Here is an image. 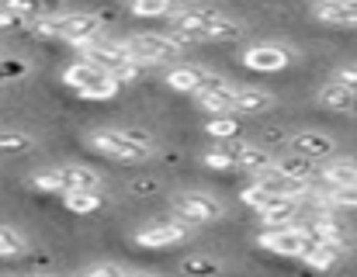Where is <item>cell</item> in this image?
<instances>
[{
	"label": "cell",
	"instance_id": "13",
	"mask_svg": "<svg viewBox=\"0 0 357 277\" xmlns=\"http://www.w3.org/2000/svg\"><path fill=\"white\" fill-rule=\"evenodd\" d=\"M288 149L319 163V159H333V152H337V138L326 136V132H319V129H302V132H295V136L288 138Z\"/></svg>",
	"mask_w": 357,
	"mask_h": 277
},
{
	"label": "cell",
	"instance_id": "7",
	"mask_svg": "<svg viewBox=\"0 0 357 277\" xmlns=\"http://www.w3.org/2000/svg\"><path fill=\"white\" fill-rule=\"evenodd\" d=\"M125 45H128V52H132L142 66H167V63H177V56H181V49H184L174 35H160V31L132 35Z\"/></svg>",
	"mask_w": 357,
	"mask_h": 277
},
{
	"label": "cell",
	"instance_id": "9",
	"mask_svg": "<svg viewBox=\"0 0 357 277\" xmlns=\"http://www.w3.org/2000/svg\"><path fill=\"white\" fill-rule=\"evenodd\" d=\"M191 232H195V225L184 222V219H177V222H156V225H146V229L135 232V246H142V250H170V246L188 243Z\"/></svg>",
	"mask_w": 357,
	"mask_h": 277
},
{
	"label": "cell",
	"instance_id": "26",
	"mask_svg": "<svg viewBox=\"0 0 357 277\" xmlns=\"http://www.w3.org/2000/svg\"><path fill=\"white\" fill-rule=\"evenodd\" d=\"M128 10L135 17H174L181 10V0H128Z\"/></svg>",
	"mask_w": 357,
	"mask_h": 277
},
{
	"label": "cell",
	"instance_id": "28",
	"mask_svg": "<svg viewBox=\"0 0 357 277\" xmlns=\"http://www.w3.org/2000/svg\"><path fill=\"white\" fill-rule=\"evenodd\" d=\"M205 132L215 138H239L243 132V125H239V115H212L208 122H205Z\"/></svg>",
	"mask_w": 357,
	"mask_h": 277
},
{
	"label": "cell",
	"instance_id": "29",
	"mask_svg": "<svg viewBox=\"0 0 357 277\" xmlns=\"http://www.w3.org/2000/svg\"><path fill=\"white\" fill-rule=\"evenodd\" d=\"M24 250H28V239L17 229L0 225V260H17V257H24Z\"/></svg>",
	"mask_w": 357,
	"mask_h": 277
},
{
	"label": "cell",
	"instance_id": "19",
	"mask_svg": "<svg viewBox=\"0 0 357 277\" xmlns=\"http://www.w3.org/2000/svg\"><path fill=\"white\" fill-rule=\"evenodd\" d=\"M205 77H208V70L181 63V66H174V70L167 73V87H170V90H177V94H191V97H195V94L202 90Z\"/></svg>",
	"mask_w": 357,
	"mask_h": 277
},
{
	"label": "cell",
	"instance_id": "40",
	"mask_svg": "<svg viewBox=\"0 0 357 277\" xmlns=\"http://www.w3.org/2000/svg\"><path fill=\"white\" fill-rule=\"evenodd\" d=\"M31 277H56V274H31Z\"/></svg>",
	"mask_w": 357,
	"mask_h": 277
},
{
	"label": "cell",
	"instance_id": "30",
	"mask_svg": "<svg viewBox=\"0 0 357 277\" xmlns=\"http://www.w3.org/2000/svg\"><path fill=\"white\" fill-rule=\"evenodd\" d=\"M184 277H222V264L215 257H188L181 264Z\"/></svg>",
	"mask_w": 357,
	"mask_h": 277
},
{
	"label": "cell",
	"instance_id": "37",
	"mask_svg": "<svg viewBox=\"0 0 357 277\" xmlns=\"http://www.w3.org/2000/svg\"><path fill=\"white\" fill-rule=\"evenodd\" d=\"M0 28H7V31L24 28V17H21V14H14V10H7V7L0 3Z\"/></svg>",
	"mask_w": 357,
	"mask_h": 277
},
{
	"label": "cell",
	"instance_id": "39",
	"mask_svg": "<svg viewBox=\"0 0 357 277\" xmlns=\"http://www.w3.org/2000/svg\"><path fill=\"white\" fill-rule=\"evenodd\" d=\"M125 277H156V274H125Z\"/></svg>",
	"mask_w": 357,
	"mask_h": 277
},
{
	"label": "cell",
	"instance_id": "11",
	"mask_svg": "<svg viewBox=\"0 0 357 277\" xmlns=\"http://www.w3.org/2000/svg\"><path fill=\"white\" fill-rule=\"evenodd\" d=\"M239 59H243L246 70H257V73H278V70H284V66L295 63V49H288V45H274V42H264V45H250Z\"/></svg>",
	"mask_w": 357,
	"mask_h": 277
},
{
	"label": "cell",
	"instance_id": "3",
	"mask_svg": "<svg viewBox=\"0 0 357 277\" xmlns=\"http://www.w3.org/2000/svg\"><path fill=\"white\" fill-rule=\"evenodd\" d=\"M84 52V59H94L98 66H105L119 84H132L139 73H142V63L128 52V45L125 42H112V38H94L91 45H84L80 49Z\"/></svg>",
	"mask_w": 357,
	"mask_h": 277
},
{
	"label": "cell",
	"instance_id": "23",
	"mask_svg": "<svg viewBox=\"0 0 357 277\" xmlns=\"http://www.w3.org/2000/svg\"><path fill=\"white\" fill-rule=\"evenodd\" d=\"M344 253H347V243H316L309 253H305V264L312 267V271H333L340 260H344Z\"/></svg>",
	"mask_w": 357,
	"mask_h": 277
},
{
	"label": "cell",
	"instance_id": "20",
	"mask_svg": "<svg viewBox=\"0 0 357 277\" xmlns=\"http://www.w3.org/2000/svg\"><path fill=\"white\" fill-rule=\"evenodd\" d=\"M284 177H291V180H298V184H312L316 177H319V166H316V159H309V156H298V152H288V156H278V163H274Z\"/></svg>",
	"mask_w": 357,
	"mask_h": 277
},
{
	"label": "cell",
	"instance_id": "18",
	"mask_svg": "<svg viewBox=\"0 0 357 277\" xmlns=\"http://www.w3.org/2000/svg\"><path fill=\"white\" fill-rule=\"evenodd\" d=\"M274 108V94L257 90V87H236V101H233V115L246 118V115H264Z\"/></svg>",
	"mask_w": 357,
	"mask_h": 277
},
{
	"label": "cell",
	"instance_id": "8",
	"mask_svg": "<svg viewBox=\"0 0 357 277\" xmlns=\"http://www.w3.org/2000/svg\"><path fill=\"white\" fill-rule=\"evenodd\" d=\"M101 35H105L101 31V17H94L87 10H73V14H59L56 17V38H63V42H70L77 49L91 45Z\"/></svg>",
	"mask_w": 357,
	"mask_h": 277
},
{
	"label": "cell",
	"instance_id": "4",
	"mask_svg": "<svg viewBox=\"0 0 357 277\" xmlns=\"http://www.w3.org/2000/svg\"><path fill=\"white\" fill-rule=\"evenodd\" d=\"M87 145L105 152V156H112V159H119V163H142V159H149L156 152V149L135 142L128 129H98V132L87 136Z\"/></svg>",
	"mask_w": 357,
	"mask_h": 277
},
{
	"label": "cell",
	"instance_id": "38",
	"mask_svg": "<svg viewBox=\"0 0 357 277\" xmlns=\"http://www.w3.org/2000/svg\"><path fill=\"white\" fill-rule=\"evenodd\" d=\"M333 80H340V84H347V87H351V90H354V94H357V63H354V66H340V70L333 73Z\"/></svg>",
	"mask_w": 357,
	"mask_h": 277
},
{
	"label": "cell",
	"instance_id": "31",
	"mask_svg": "<svg viewBox=\"0 0 357 277\" xmlns=\"http://www.w3.org/2000/svg\"><path fill=\"white\" fill-rule=\"evenodd\" d=\"M31 187L49 191V194H63V191H66L63 170H59V166H52V170H38V173H31Z\"/></svg>",
	"mask_w": 357,
	"mask_h": 277
},
{
	"label": "cell",
	"instance_id": "21",
	"mask_svg": "<svg viewBox=\"0 0 357 277\" xmlns=\"http://www.w3.org/2000/svg\"><path fill=\"white\" fill-rule=\"evenodd\" d=\"M316 101H319L323 108H330V111H354L357 94L351 90V87H347V84H340V80H330V84H323V87H319Z\"/></svg>",
	"mask_w": 357,
	"mask_h": 277
},
{
	"label": "cell",
	"instance_id": "36",
	"mask_svg": "<svg viewBox=\"0 0 357 277\" xmlns=\"http://www.w3.org/2000/svg\"><path fill=\"white\" fill-rule=\"evenodd\" d=\"M77 277H125V271H119L115 264H98V267H87Z\"/></svg>",
	"mask_w": 357,
	"mask_h": 277
},
{
	"label": "cell",
	"instance_id": "24",
	"mask_svg": "<svg viewBox=\"0 0 357 277\" xmlns=\"http://www.w3.org/2000/svg\"><path fill=\"white\" fill-rule=\"evenodd\" d=\"M7 10L21 14L24 21H38V17H56V0H0Z\"/></svg>",
	"mask_w": 357,
	"mask_h": 277
},
{
	"label": "cell",
	"instance_id": "27",
	"mask_svg": "<svg viewBox=\"0 0 357 277\" xmlns=\"http://www.w3.org/2000/svg\"><path fill=\"white\" fill-rule=\"evenodd\" d=\"M35 149V138L21 129H0V152L3 156H24Z\"/></svg>",
	"mask_w": 357,
	"mask_h": 277
},
{
	"label": "cell",
	"instance_id": "33",
	"mask_svg": "<svg viewBox=\"0 0 357 277\" xmlns=\"http://www.w3.org/2000/svg\"><path fill=\"white\" fill-rule=\"evenodd\" d=\"M271 198H274V194H267L260 184H250V187H243V191H239V201H243L246 208H253V212H260Z\"/></svg>",
	"mask_w": 357,
	"mask_h": 277
},
{
	"label": "cell",
	"instance_id": "32",
	"mask_svg": "<svg viewBox=\"0 0 357 277\" xmlns=\"http://www.w3.org/2000/svg\"><path fill=\"white\" fill-rule=\"evenodd\" d=\"M21 77H28V63L14 56H0V84H14Z\"/></svg>",
	"mask_w": 357,
	"mask_h": 277
},
{
	"label": "cell",
	"instance_id": "17",
	"mask_svg": "<svg viewBox=\"0 0 357 277\" xmlns=\"http://www.w3.org/2000/svg\"><path fill=\"white\" fill-rule=\"evenodd\" d=\"M319 180L326 187H351L357 184V159L354 156H333V159H323L319 166Z\"/></svg>",
	"mask_w": 357,
	"mask_h": 277
},
{
	"label": "cell",
	"instance_id": "14",
	"mask_svg": "<svg viewBox=\"0 0 357 277\" xmlns=\"http://www.w3.org/2000/svg\"><path fill=\"white\" fill-rule=\"evenodd\" d=\"M302 205H305V194L302 198L298 194H274L257 215H260L264 229H278V225H291Z\"/></svg>",
	"mask_w": 357,
	"mask_h": 277
},
{
	"label": "cell",
	"instance_id": "34",
	"mask_svg": "<svg viewBox=\"0 0 357 277\" xmlns=\"http://www.w3.org/2000/svg\"><path fill=\"white\" fill-rule=\"evenodd\" d=\"M330 198L337 208H357V184L351 187H330Z\"/></svg>",
	"mask_w": 357,
	"mask_h": 277
},
{
	"label": "cell",
	"instance_id": "10",
	"mask_svg": "<svg viewBox=\"0 0 357 277\" xmlns=\"http://www.w3.org/2000/svg\"><path fill=\"white\" fill-rule=\"evenodd\" d=\"M233 163H236L239 170H246V173H264V170H271L278 159L267 152V149H260V145H253V142H243V138H219L215 142Z\"/></svg>",
	"mask_w": 357,
	"mask_h": 277
},
{
	"label": "cell",
	"instance_id": "6",
	"mask_svg": "<svg viewBox=\"0 0 357 277\" xmlns=\"http://www.w3.org/2000/svg\"><path fill=\"white\" fill-rule=\"evenodd\" d=\"M267 253L274 257H288V260H305V253L319 243L305 225H278V229H267L260 239H257Z\"/></svg>",
	"mask_w": 357,
	"mask_h": 277
},
{
	"label": "cell",
	"instance_id": "35",
	"mask_svg": "<svg viewBox=\"0 0 357 277\" xmlns=\"http://www.w3.org/2000/svg\"><path fill=\"white\" fill-rule=\"evenodd\" d=\"M202 163H205V166H212V170H233V166H236V163L219 149V145H215V149H208V152H202Z\"/></svg>",
	"mask_w": 357,
	"mask_h": 277
},
{
	"label": "cell",
	"instance_id": "12",
	"mask_svg": "<svg viewBox=\"0 0 357 277\" xmlns=\"http://www.w3.org/2000/svg\"><path fill=\"white\" fill-rule=\"evenodd\" d=\"M195 101H198V108H202V111H212V115H233L236 87H233L226 77L208 73V77H205V84H202V90L195 94Z\"/></svg>",
	"mask_w": 357,
	"mask_h": 277
},
{
	"label": "cell",
	"instance_id": "1",
	"mask_svg": "<svg viewBox=\"0 0 357 277\" xmlns=\"http://www.w3.org/2000/svg\"><path fill=\"white\" fill-rule=\"evenodd\" d=\"M170 35L181 42V45H191V42H233L243 35L236 21L222 17L219 10H177L170 17Z\"/></svg>",
	"mask_w": 357,
	"mask_h": 277
},
{
	"label": "cell",
	"instance_id": "22",
	"mask_svg": "<svg viewBox=\"0 0 357 277\" xmlns=\"http://www.w3.org/2000/svg\"><path fill=\"white\" fill-rule=\"evenodd\" d=\"M63 180H66V191H101V177L98 170L84 166V163H63ZM63 191V194H66Z\"/></svg>",
	"mask_w": 357,
	"mask_h": 277
},
{
	"label": "cell",
	"instance_id": "25",
	"mask_svg": "<svg viewBox=\"0 0 357 277\" xmlns=\"http://www.w3.org/2000/svg\"><path fill=\"white\" fill-rule=\"evenodd\" d=\"M63 205H66L73 215H94V212L105 205V194H101V191H66V194H63Z\"/></svg>",
	"mask_w": 357,
	"mask_h": 277
},
{
	"label": "cell",
	"instance_id": "5",
	"mask_svg": "<svg viewBox=\"0 0 357 277\" xmlns=\"http://www.w3.org/2000/svg\"><path fill=\"white\" fill-rule=\"evenodd\" d=\"M170 208H174L177 219H184L191 225H212L226 215V205L208 191H177L170 198Z\"/></svg>",
	"mask_w": 357,
	"mask_h": 277
},
{
	"label": "cell",
	"instance_id": "16",
	"mask_svg": "<svg viewBox=\"0 0 357 277\" xmlns=\"http://www.w3.org/2000/svg\"><path fill=\"white\" fill-rule=\"evenodd\" d=\"M305 229H309L316 239H323V243H347V246H351V232H347V225H344L333 212H312Z\"/></svg>",
	"mask_w": 357,
	"mask_h": 277
},
{
	"label": "cell",
	"instance_id": "2",
	"mask_svg": "<svg viewBox=\"0 0 357 277\" xmlns=\"http://www.w3.org/2000/svg\"><path fill=\"white\" fill-rule=\"evenodd\" d=\"M63 84L70 90H77L80 97H87V101H108V97L119 94L121 87L119 80L105 66H98L94 59H77L73 66H66L63 70Z\"/></svg>",
	"mask_w": 357,
	"mask_h": 277
},
{
	"label": "cell",
	"instance_id": "15",
	"mask_svg": "<svg viewBox=\"0 0 357 277\" xmlns=\"http://www.w3.org/2000/svg\"><path fill=\"white\" fill-rule=\"evenodd\" d=\"M312 17L333 28H357V0H319L312 3Z\"/></svg>",
	"mask_w": 357,
	"mask_h": 277
}]
</instances>
